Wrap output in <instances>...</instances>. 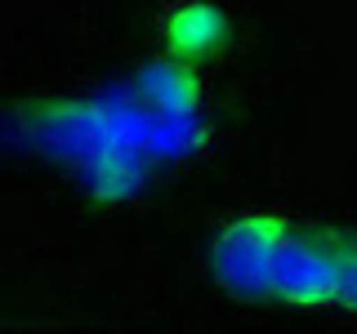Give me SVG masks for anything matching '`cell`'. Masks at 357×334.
Returning a JSON list of instances; mask_svg holds the SVG:
<instances>
[{
	"label": "cell",
	"instance_id": "6da1fadb",
	"mask_svg": "<svg viewBox=\"0 0 357 334\" xmlns=\"http://www.w3.org/2000/svg\"><path fill=\"white\" fill-rule=\"evenodd\" d=\"M232 40H237V27L219 0H178L161 18V45L178 63H219L232 49Z\"/></svg>",
	"mask_w": 357,
	"mask_h": 334
},
{
	"label": "cell",
	"instance_id": "7a4b0ae2",
	"mask_svg": "<svg viewBox=\"0 0 357 334\" xmlns=\"http://www.w3.org/2000/svg\"><path fill=\"white\" fill-rule=\"evenodd\" d=\"M139 85L148 94V103L165 107V111H192L201 98V81H197V67L192 63H178L170 54L152 58L139 72Z\"/></svg>",
	"mask_w": 357,
	"mask_h": 334
}]
</instances>
